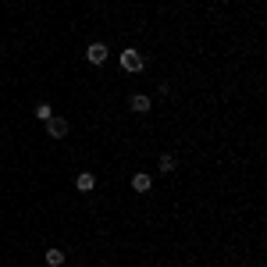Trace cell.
Instances as JSON below:
<instances>
[{
	"mask_svg": "<svg viewBox=\"0 0 267 267\" xmlns=\"http://www.w3.org/2000/svg\"><path fill=\"white\" fill-rule=\"evenodd\" d=\"M121 68L125 71H142V54L139 50H121Z\"/></svg>",
	"mask_w": 267,
	"mask_h": 267,
	"instance_id": "1",
	"label": "cell"
},
{
	"mask_svg": "<svg viewBox=\"0 0 267 267\" xmlns=\"http://www.w3.org/2000/svg\"><path fill=\"white\" fill-rule=\"evenodd\" d=\"M86 61H89V65H104V61H107V47H104V43H89V47H86Z\"/></svg>",
	"mask_w": 267,
	"mask_h": 267,
	"instance_id": "2",
	"label": "cell"
},
{
	"mask_svg": "<svg viewBox=\"0 0 267 267\" xmlns=\"http://www.w3.org/2000/svg\"><path fill=\"white\" fill-rule=\"evenodd\" d=\"M47 132H50V139H65L68 135V121L65 118H50V121H47Z\"/></svg>",
	"mask_w": 267,
	"mask_h": 267,
	"instance_id": "3",
	"label": "cell"
},
{
	"mask_svg": "<svg viewBox=\"0 0 267 267\" xmlns=\"http://www.w3.org/2000/svg\"><path fill=\"white\" fill-rule=\"evenodd\" d=\"M129 107H132L135 114H146V111H150V96H142V93H135V96H132V104H129Z\"/></svg>",
	"mask_w": 267,
	"mask_h": 267,
	"instance_id": "4",
	"label": "cell"
},
{
	"mask_svg": "<svg viewBox=\"0 0 267 267\" xmlns=\"http://www.w3.org/2000/svg\"><path fill=\"white\" fill-rule=\"evenodd\" d=\"M75 186H78V189H82V193H89V189H93V186H96V178H93V175H89V171H82V175H78V178H75Z\"/></svg>",
	"mask_w": 267,
	"mask_h": 267,
	"instance_id": "5",
	"label": "cell"
},
{
	"mask_svg": "<svg viewBox=\"0 0 267 267\" xmlns=\"http://www.w3.org/2000/svg\"><path fill=\"white\" fill-rule=\"evenodd\" d=\"M150 186H153V182H150V175H135V178H132V189H135V193H150Z\"/></svg>",
	"mask_w": 267,
	"mask_h": 267,
	"instance_id": "6",
	"label": "cell"
},
{
	"mask_svg": "<svg viewBox=\"0 0 267 267\" xmlns=\"http://www.w3.org/2000/svg\"><path fill=\"white\" fill-rule=\"evenodd\" d=\"M47 264L61 267V264H65V250H47Z\"/></svg>",
	"mask_w": 267,
	"mask_h": 267,
	"instance_id": "7",
	"label": "cell"
},
{
	"mask_svg": "<svg viewBox=\"0 0 267 267\" xmlns=\"http://www.w3.org/2000/svg\"><path fill=\"white\" fill-rule=\"evenodd\" d=\"M36 118H39V121H50V118H54L50 104H39V107H36Z\"/></svg>",
	"mask_w": 267,
	"mask_h": 267,
	"instance_id": "8",
	"label": "cell"
},
{
	"mask_svg": "<svg viewBox=\"0 0 267 267\" xmlns=\"http://www.w3.org/2000/svg\"><path fill=\"white\" fill-rule=\"evenodd\" d=\"M160 171H175V157H160Z\"/></svg>",
	"mask_w": 267,
	"mask_h": 267,
	"instance_id": "9",
	"label": "cell"
}]
</instances>
